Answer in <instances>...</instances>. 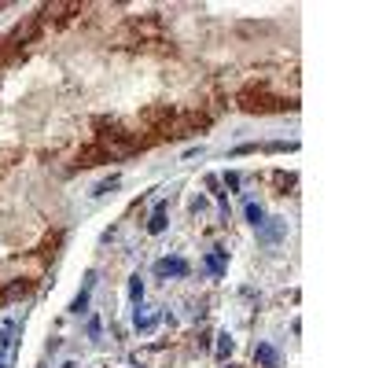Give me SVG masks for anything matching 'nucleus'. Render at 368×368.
<instances>
[{
    "label": "nucleus",
    "instance_id": "4",
    "mask_svg": "<svg viewBox=\"0 0 368 368\" xmlns=\"http://www.w3.org/2000/svg\"><path fill=\"white\" fill-rule=\"evenodd\" d=\"M247 218H251L254 225H262V206H247Z\"/></svg>",
    "mask_w": 368,
    "mask_h": 368
},
{
    "label": "nucleus",
    "instance_id": "2",
    "mask_svg": "<svg viewBox=\"0 0 368 368\" xmlns=\"http://www.w3.org/2000/svg\"><path fill=\"white\" fill-rule=\"evenodd\" d=\"M162 228H166V203H159V206H155V218H151L147 232H162Z\"/></svg>",
    "mask_w": 368,
    "mask_h": 368
},
{
    "label": "nucleus",
    "instance_id": "5",
    "mask_svg": "<svg viewBox=\"0 0 368 368\" xmlns=\"http://www.w3.org/2000/svg\"><path fill=\"white\" fill-rule=\"evenodd\" d=\"M206 265H210L213 272H218V276H221V254H210V258H206Z\"/></svg>",
    "mask_w": 368,
    "mask_h": 368
},
{
    "label": "nucleus",
    "instance_id": "3",
    "mask_svg": "<svg viewBox=\"0 0 368 368\" xmlns=\"http://www.w3.org/2000/svg\"><path fill=\"white\" fill-rule=\"evenodd\" d=\"M258 361H262L265 368H276V350L272 346H258V354H254Z\"/></svg>",
    "mask_w": 368,
    "mask_h": 368
},
{
    "label": "nucleus",
    "instance_id": "6",
    "mask_svg": "<svg viewBox=\"0 0 368 368\" xmlns=\"http://www.w3.org/2000/svg\"><path fill=\"white\" fill-rule=\"evenodd\" d=\"M129 295H133V298H140V295H144V284H140V280H133V284H129Z\"/></svg>",
    "mask_w": 368,
    "mask_h": 368
},
{
    "label": "nucleus",
    "instance_id": "1",
    "mask_svg": "<svg viewBox=\"0 0 368 368\" xmlns=\"http://www.w3.org/2000/svg\"><path fill=\"white\" fill-rule=\"evenodd\" d=\"M155 272L159 276H188V262L184 258H166V262L155 265Z\"/></svg>",
    "mask_w": 368,
    "mask_h": 368
}]
</instances>
